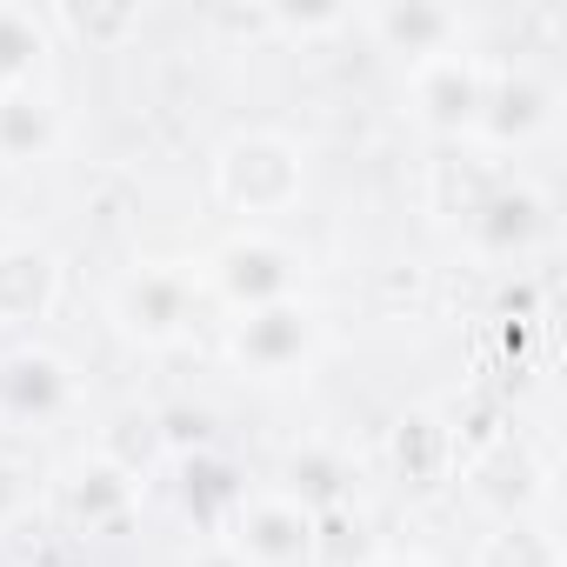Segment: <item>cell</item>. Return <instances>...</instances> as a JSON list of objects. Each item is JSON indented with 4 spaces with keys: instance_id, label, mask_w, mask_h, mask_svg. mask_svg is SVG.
<instances>
[{
    "instance_id": "cell-1",
    "label": "cell",
    "mask_w": 567,
    "mask_h": 567,
    "mask_svg": "<svg viewBox=\"0 0 567 567\" xmlns=\"http://www.w3.org/2000/svg\"><path fill=\"white\" fill-rule=\"evenodd\" d=\"M301 187H308V154L288 134L247 127L214 154V194L234 214H280L301 200Z\"/></svg>"
},
{
    "instance_id": "cell-2",
    "label": "cell",
    "mask_w": 567,
    "mask_h": 567,
    "mask_svg": "<svg viewBox=\"0 0 567 567\" xmlns=\"http://www.w3.org/2000/svg\"><path fill=\"white\" fill-rule=\"evenodd\" d=\"M194 308H200V280L187 267H167V260H141L114 280V295H107V315L127 341L141 348H174L187 341L194 328Z\"/></svg>"
},
{
    "instance_id": "cell-3",
    "label": "cell",
    "mask_w": 567,
    "mask_h": 567,
    "mask_svg": "<svg viewBox=\"0 0 567 567\" xmlns=\"http://www.w3.org/2000/svg\"><path fill=\"white\" fill-rule=\"evenodd\" d=\"M207 288L234 308V315H254V308H274V301H295L301 295V254L274 234H234L207 254Z\"/></svg>"
},
{
    "instance_id": "cell-4",
    "label": "cell",
    "mask_w": 567,
    "mask_h": 567,
    "mask_svg": "<svg viewBox=\"0 0 567 567\" xmlns=\"http://www.w3.org/2000/svg\"><path fill=\"white\" fill-rule=\"evenodd\" d=\"M227 547L247 567H308L321 547V514H308L288 494H247L227 520Z\"/></svg>"
},
{
    "instance_id": "cell-5",
    "label": "cell",
    "mask_w": 567,
    "mask_h": 567,
    "mask_svg": "<svg viewBox=\"0 0 567 567\" xmlns=\"http://www.w3.org/2000/svg\"><path fill=\"white\" fill-rule=\"evenodd\" d=\"M234 361L247 368V374H260V381H288V374H301L308 361H315V348H321V315L295 295V301H274V308H254V315H240L234 321Z\"/></svg>"
},
{
    "instance_id": "cell-6",
    "label": "cell",
    "mask_w": 567,
    "mask_h": 567,
    "mask_svg": "<svg viewBox=\"0 0 567 567\" xmlns=\"http://www.w3.org/2000/svg\"><path fill=\"white\" fill-rule=\"evenodd\" d=\"M408 101H414V121L434 127V134H474L481 127V107H487V68L474 54H434L408 74Z\"/></svg>"
},
{
    "instance_id": "cell-7",
    "label": "cell",
    "mask_w": 567,
    "mask_h": 567,
    "mask_svg": "<svg viewBox=\"0 0 567 567\" xmlns=\"http://www.w3.org/2000/svg\"><path fill=\"white\" fill-rule=\"evenodd\" d=\"M74 401V374L54 348L21 341L0 354V421H54Z\"/></svg>"
},
{
    "instance_id": "cell-8",
    "label": "cell",
    "mask_w": 567,
    "mask_h": 567,
    "mask_svg": "<svg viewBox=\"0 0 567 567\" xmlns=\"http://www.w3.org/2000/svg\"><path fill=\"white\" fill-rule=\"evenodd\" d=\"M540 234H547V200H540L534 187H520V181H501V187H487V194L467 207V240H474L481 254H494V260L527 254Z\"/></svg>"
},
{
    "instance_id": "cell-9",
    "label": "cell",
    "mask_w": 567,
    "mask_h": 567,
    "mask_svg": "<svg viewBox=\"0 0 567 567\" xmlns=\"http://www.w3.org/2000/svg\"><path fill=\"white\" fill-rule=\"evenodd\" d=\"M554 107H560V94L540 74H487V107H481L474 134L494 147H527L554 127Z\"/></svg>"
},
{
    "instance_id": "cell-10",
    "label": "cell",
    "mask_w": 567,
    "mask_h": 567,
    "mask_svg": "<svg viewBox=\"0 0 567 567\" xmlns=\"http://www.w3.org/2000/svg\"><path fill=\"white\" fill-rule=\"evenodd\" d=\"M61 301V260L34 240L0 247V328H34Z\"/></svg>"
},
{
    "instance_id": "cell-11",
    "label": "cell",
    "mask_w": 567,
    "mask_h": 567,
    "mask_svg": "<svg viewBox=\"0 0 567 567\" xmlns=\"http://www.w3.org/2000/svg\"><path fill=\"white\" fill-rule=\"evenodd\" d=\"M368 28H374V41H381L388 54H401L408 68H421V61L461 48V14H454V8H427V0H388V8L368 14Z\"/></svg>"
},
{
    "instance_id": "cell-12",
    "label": "cell",
    "mask_w": 567,
    "mask_h": 567,
    "mask_svg": "<svg viewBox=\"0 0 567 567\" xmlns=\"http://www.w3.org/2000/svg\"><path fill=\"white\" fill-rule=\"evenodd\" d=\"M474 494H481V501H494V507H501V520L534 514V507L547 501V467H540L527 447L494 441V447L474 461Z\"/></svg>"
},
{
    "instance_id": "cell-13",
    "label": "cell",
    "mask_w": 567,
    "mask_h": 567,
    "mask_svg": "<svg viewBox=\"0 0 567 567\" xmlns=\"http://www.w3.org/2000/svg\"><path fill=\"white\" fill-rule=\"evenodd\" d=\"M61 147V107L41 94V87H14V94H0V161H48Z\"/></svg>"
},
{
    "instance_id": "cell-14",
    "label": "cell",
    "mask_w": 567,
    "mask_h": 567,
    "mask_svg": "<svg viewBox=\"0 0 567 567\" xmlns=\"http://www.w3.org/2000/svg\"><path fill=\"white\" fill-rule=\"evenodd\" d=\"M54 54V21L34 8H0V94L34 87V74Z\"/></svg>"
},
{
    "instance_id": "cell-15",
    "label": "cell",
    "mask_w": 567,
    "mask_h": 567,
    "mask_svg": "<svg viewBox=\"0 0 567 567\" xmlns=\"http://www.w3.org/2000/svg\"><path fill=\"white\" fill-rule=\"evenodd\" d=\"M181 501H187L194 520H234V507L247 501V487H240L234 461H220V454H187V467H181Z\"/></svg>"
},
{
    "instance_id": "cell-16",
    "label": "cell",
    "mask_w": 567,
    "mask_h": 567,
    "mask_svg": "<svg viewBox=\"0 0 567 567\" xmlns=\"http://www.w3.org/2000/svg\"><path fill=\"white\" fill-rule=\"evenodd\" d=\"M68 507H74V520H87V527H101V520H114V514H127L134 507V474L121 467V461H87V467H74V481H68Z\"/></svg>"
},
{
    "instance_id": "cell-17",
    "label": "cell",
    "mask_w": 567,
    "mask_h": 567,
    "mask_svg": "<svg viewBox=\"0 0 567 567\" xmlns=\"http://www.w3.org/2000/svg\"><path fill=\"white\" fill-rule=\"evenodd\" d=\"M481 567H560V540H554L547 520L514 514L481 540Z\"/></svg>"
},
{
    "instance_id": "cell-18",
    "label": "cell",
    "mask_w": 567,
    "mask_h": 567,
    "mask_svg": "<svg viewBox=\"0 0 567 567\" xmlns=\"http://www.w3.org/2000/svg\"><path fill=\"white\" fill-rule=\"evenodd\" d=\"M280 494L328 520V507H341V494H348V461H341L334 447H301V454L288 461V487H280Z\"/></svg>"
},
{
    "instance_id": "cell-19",
    "label": "cell",
    "mask_w": 567,
    "mask_h": 567,
    "mask_svg": "<svg viewBox=\"0 0 567 567\" xmlns=\"http://www.w3.org/2000/svg\"><path fill=\"white\" fill-rule=\"evenodd\" d=\"M427 447L434 454H447V434L427 421V414H408L401 427H394V461H401V474H414V481H427L434 474V461H427Z\"/></svg>"
},
{
    "instance_id": "cell-20",
    "label": "cell",
    "mask_w": 567,
    "mask_h": 567,
    "mask_svg": "<svg viewBox=\"0 0 567 567\" xmlns=\"http://www.w3.org/2000/svg\"><path fill=\"white\" fill-rule=\"evenodd\" d=\"M21 507H28V474H21L8 454H0V527H14Z\"/></svg>"
},
{
    "instance_id": "cell-21",
    "label": "cell",
    "mask_w": 567,
    "mask_h": 567,
    "mask_svg": "<svg viewBox=\"0 0 567 567\" xmlns=\"http://www.w3.org/2000/svg\"><path fill=\"white\" fill-rule=\"evenodd\" d=\"M61 21H74V28H94V34H121V28H134V14H61Z\"/></svg>"
},
{
    "instance_id": "cell-22",
    "label": "cell",
    "mask_w": 567,
    "mask_h": 567,
    "mask_svg": "<svg viewBox=\"0 0 567 567\" xmlns=\"http://www.w3.org/2000/svg\"><path fill=\"white\" fill-rule=\"evenodd\" d=\"M187 567H247V560H240V554H234L227 540H214V547H200V554H194Z\"/></svg>"
},
{
    "instance_id": "cell-23",
    "label": "cell",
    "mask_w": 567,
    "mask_h": 567,
    "mask_svg": "<svg viewBox=\"0 0 567 567\" xmlns=\"http://www.w3.org/2000/svg\"><path fill=\"white\" fill-rule=\"evenodd\" d=\"M354 567H427L421 554H361Z\"/></svg>"
}]
</instances>
